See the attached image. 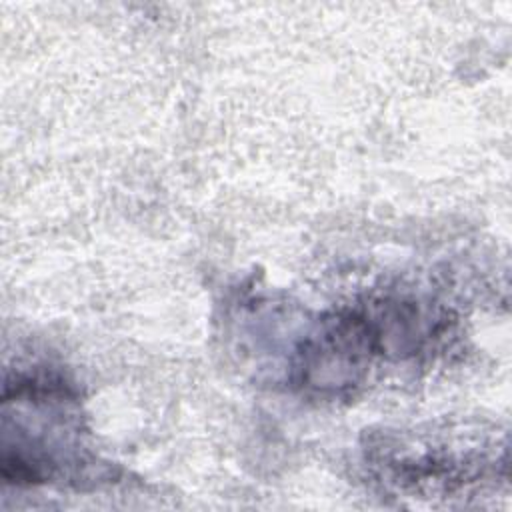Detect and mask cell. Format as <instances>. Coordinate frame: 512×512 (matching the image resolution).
I'll return each mask as SVG.
<instances>
[{
    "label": "cell",
    "instance_id": "7a4b0ae2",
    "mask_svg": "<svg viewBox=\"0 0 512 512\" xmlns=\"http://www.w3.org/2000/svg\"><path fill=\"white\" fill-rule=\"evenodd\" d=\"M80 406L70 384L52 372L6 378L2 394V478L14 484L78 482L88 454Z\"/></svg>",
    "mask_w": 512,
    "mask_h": 512
},
{
    "label": "cell",
    "instance_id": "6da1fadb",
    "mask_svg": "<svg viewBox=\"0 0 512 512\" xmlns=\"http://www.w3.org/2000/svg\"><path fill=\"white\" fill-rule=\"evenodd\" d=\"M364 464L370 478L396 498L472 496L506 478V436L478 422H442L412 430L372 432Z\"/></svg>",
    "mask_w": 512,
    "mask_h": 512
}]
</instances>
